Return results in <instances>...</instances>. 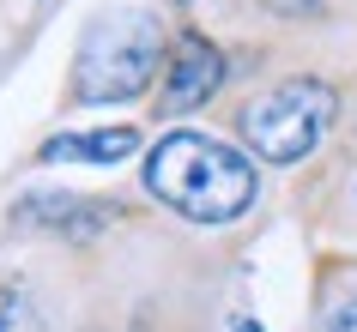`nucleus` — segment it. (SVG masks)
Listing matches in <instances>:
<instances>
[{"label": "nucleus", "mask_w": 357, "mask_h": 332, "mask_svg": "<svg viewBox=\"0 0 357 332\" xmlns=\"http://www.w3.org/2000/svg\"><path fill=\"white\" fill-rule=\"evenodd\" d=\"M146 193L188 223H236L261 193V169H255V151L176 127L146 151Z\"/></svg>", "instance_id": "nucleus-1"}, {"label": "nucleus", "mask_w": 357, "mask_h": 332, "mask_svg": "<svg viewBox=\"0 0 357 332\" xmlns=\"http://www.w3.org/2000/svg\"><path fill=\"white\" fill-rule=\"evenodd\" d=\"M164 19L151 6H115L103 19L85 24L73 55V103L103 109V103H128L164 73Z\"/></svg>", "instance_id": "nucleus-2"}, {"label": "nucleus", "mask_w": 357, "mask_h": 332, "mask_svg": "<svg viewBox=\"0 0 357 332\" xmlns=\"http://www.w3.org/2000/svg\"><path fill=\"white\" fill-rule=\"evenodd\" d=\"M333 121H339V91L327 79H284L255 103H243V115H236L243 145L261 164H303L333 133Z\"/></svg>", "instance_id": "nucleus-3"}, {"label": "nucleus", "mask_w": 357, "mask_h": 332, "mask_svg": "<svg viewBox=\"0 0 357 332\" xmlns=\"http://www.w3.org/2000/svg\"><path fill=\"white\" fill-rule=\"evenodd\" d=\"M225 85V55L218 42H206L200 31H176L169 37V55H164V73H158V91H164V109L169 115H188V109H206V97Z\"/></svg>", "instance_id": "nucleus-4"}, {"label": "nucleus", "mask_w": 357, "mask_h": 332, "mask_svg": "<svg viewBox=\"0 0 357 332\" xmlns=\"http://www.w3.org/2000/svg\"><path fill=\"white\" fill-rule=\"evenodd\" d=\"M139 151V133L133 127H85V133H55V139H43V164H121Z\"/></svg>", "instance_id": "nucleus-5"}, {"label": "nucleus", "mask_w": 357, "mask_h": 332, "mask_svg": "<svg viewBox=\"0 0 357 332\" xmlns=\"http://www.w3.org/2000/svg\"><path fill=\"white\" fill-rule=\"evenodd\" d=\"M13 218L19 223H43V230H67V236H97L115 212L97 205V200H73V193H31V200H19Z\"/></svg>", "instance_id": "nucleus-6"}, {"label": "nucleus", "mask_w": 357, "mask_h": 332, "mask_svg": "<svg viewBox=\"0 0 357 332\" xmlns=\"http://www.w3.org/2000/svg\"><path fill=\"white\" fill-rule=\"evenodd\" d=\"M315 332H357V290H351V296H339L333 308L321 314V326H315Z\"/></svg>", "instance_id": "nucleus-7"}, {"label": "nucleus", "mask_w": 357, "mask_h": 332, "mask_svg": "<svg viewBox=\"0 0 357 332\" xmlns=\"http://www.w3.org/2000/svg\"><path fill=\"white\" fill-rule=\"evenodd\" d=\"M0 332H31V308L19 290H0Z\"/></svg>", "instance_id": "nucleus-8"}]
</instances>
